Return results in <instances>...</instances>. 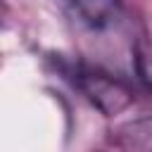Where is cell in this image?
<instances>
[{
  "instance_id": "4",
  "label": "cell",
  "mask_w": 152,
  "mask_h": 152,
  "mask_svg": "<svg viewBox=\"0 0 152 152\" xmlns=\"http://www.w3.org/2000/svg\"><path fill=\"white\" fill-rule=\"evenodd\" d=\"M133 66L138 78L152 88V31H145L133 43Z\"/></svg>"
},
{
  "instance_id": "3",
  "label": "cell",
  "mask_w": 152,
  "mask_h": 152,
  "mask_svg": "<svg viewBox=\"0 0 152 152\" xmlns=\"http://www.w3.org/2000/svg\"><path fill=\"white\" fill-rule=\"evenodd\" d=\"M114 142L124 152H152V114L121 124L114 133Z\"/></svg>"
},
{
  "instance_id": "1",
  "label": "cell",
  "mask_w": 152,
  "mask_h": 152,
  "mask_svg": "<svg viewBox=\"0 0 152 152\" xmlns=\"http://www.w3.org/2000/svg\"><path fill=\"white\" fill-rule=\"evenodd\" d=\"M62 71L71 81V86L104 116H116L133 104V90L121 78L97 66L71 62V64H62Z\"/></svg>"
},
{
  "instance_id": "5",
  "label": "cell",
  "mask_w": 152,
  "mask_h": 152,
  "mask_svg": "<svg viewBox=\"0 0 152 152\" xmlns=\"http://www.w3.org/2000/svg\"><path fill=\"white\" fill-rule=\"evenodd\" d=\"M5 19H7V5H5V0H0V26L5 24Z\"/></svg>"
},
{
  "instance_id": "2",
  "label": "cell",
  "mask_w": 152,
  "mask_h": 152,
  "mask_svg": "<svg viewBox=\"0 0 152 152\" xmlns=\"http://www.w3.org/2000/svg\"><path fill=\"white\" fill-rule=\"evenodd\" d=\"M55 2L71 24H76L88 33H107L116 28L126 17L121 0H55Z\"/></svg>"
}]
</instances>
